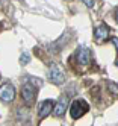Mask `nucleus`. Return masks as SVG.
Instances as JSON below:
<instances>
[{"instance_id": "obj_2", "label": "nucleus", "mask_w": 118, "mask_h": 126, "mask_svg": "<svg viewBox=\"0 0 118 126\" xmlns=\"http://www.w3.org/2000/svg\"><path fill=\"white\" fill-rule=\"evenodd\" d=\"M21 97L27 106H32L36 99V88L32 84H24L21 88Z\"/></svg>"}, {"instance_id": "obj_6", "label": "nucleus", "mask_w": 118, "mask_h": 126, "mask_svg": "<svg viewBox=\"0 0 118 126\" xmlns=\"http://www.w3.org/2000/svg\"><path fill=\"white\" fill-rule=\"evenodd\" d=\"M67 108H68L67 97H65V96H61V97H59V100L56 102V105H53V112L56 114L58 117H61V115H64V114H65Z\"/></svg>"}, {"instance_id": "obj_7", "label": "nucleus", "mask_w": 118, "mask_h": 126, "mask_svg": "<svg viewBox=\"0 0 118 126\" xmlns=\"http://www.w3.org/2000/svg\"><path fill=\"white\" fill-rule=\"evenodd\" d=\"M53 105H54V102L53 100H44L41 105H39V110H38V115L41 117V119H45L50 112H53Z\"/></svg>"}, {"instance_id": "obj_3", "label": "nucleus", "mask_w": 118, "mask_h": 126, "mask_svg": "<svg viewBox=\"0 0 118 126\" xmlns=\"http://www.w3.org/2000/svg\"><path fill=\"white\" fill-rule=\"evenodd\" d=\"M49 79L52 80L53 84H56V85L64 84V80H65V75H64V70H62L58 64H52V65H50V68H49Z\"/></svg>"}, {"instance_id": "obj_8", "label": "nucleus", "mask_w": 118, "mask_h": 126, "mask_svg": "<svg viewBox=\"0 0 118 126\" xmlns=\"http://www.w3.org/2000/svg\"><path fill=\"white\" fill-rule=\"evenodd\" d=\"M109 26H106V24H100V26H97L95 28V31H94V35H95V40L97 41H103V40H106L107 37H109Z\"/></svg>"}, {"instance_id": "obj_12", "label": "nucleus", "mask_w": 118, "mask_h": 126, "mask_svg": "<svg viewBox=\"0 0 118 126\" xmlns=\"http://www.w3.org/2000/svg\"><path fill=\"white\" fill-rule=\"evenodd\" d=\"M112 43H114V46H118V41H117V38H112Z\"/></svg>"}, {"instance_id": "obj_1", "label": "nucleus", "mask_w": 118, "mask_h": 126, "mask_svg": "<svg viewBox=\"0 0 118 126\" xmlns=\"http://www.w3.org/2000/svg\"><path fill=\"white\" fill-rule=\"evenodd\" d=\"M88 110H89V106L85 100H74L70 106V114L74 120H77L82 115H85V112H88Z\"/></svg>"}, {"instance_id": "obj_10", "label": "nucleus", "mask_w": 118, "mask_h": 126, "mask_svg": "<svg viewBox=\"0 0 118 126\" xmlns=\"http://www.w3.org/2000/svg\"><path fill=\"white\" fill-rule=\"evenodd\" d=\"M107 88H109V91H111L112 96H117V85L114 82H109L107 84Z\"/></svg>"}, {"instance_id": "obj_9", "label": "nucleus", "mask_w": 118, "mask_h": 126, "mask_svg": "<svg viewBox=\"0 0 118 126\" xmlns=\"http://www.w3.org/2000/svg\"><path fill=\"white\" fill-rule=\"evenodd\" d=\"M29 61H30V56H29V53H23V55L20 56V64H21V65H26V64H29Z\"/></svg>"}, {"instance_id": "obj_11", "label": "nucleus", "mask_w": 118, "mask_h": 126, "mask_svg": "<svg viewBox=\"0 0 118 126\" xmlns=\"http://www.w3.org/2000/svg\"><path fill=\"white\" fill-rule=\"evenodd\" d=\"M82 2H83L88 8H92L94 6V0H82Z\"/></svg>"}, {"instance_id": "obj_4", "label": "nucleus", "mask_w": 118, "mask_h": 126, "mask_svg": "<svg viewBox=\"0 0 118 126\" xmlns=\"http://www.w3.org/2000/svg\"><path fill=\"white\" fill-rule=\"evenodd\" d=\"M14 97H15V88L12 84L5 82L3 85H0V100L5 103H9L14 100Z\"/></svg>"}, {"instance_id": "obj_5", "label": "nucleus", "mask_w": 118, "mask_h": 126, "mask_svg": "<svg viewBox=\"0 0 118 126\" xmlns=\"http://www.w3.org/2000/svg\"><path fill=\"white\" fill-rule=\"evenodd\" d=\"M76 58H77V62H79L80 65H86V64H89V62H91V50L86 49V47H83V46L79 47Z\"/></svg>"}]
</instances>
